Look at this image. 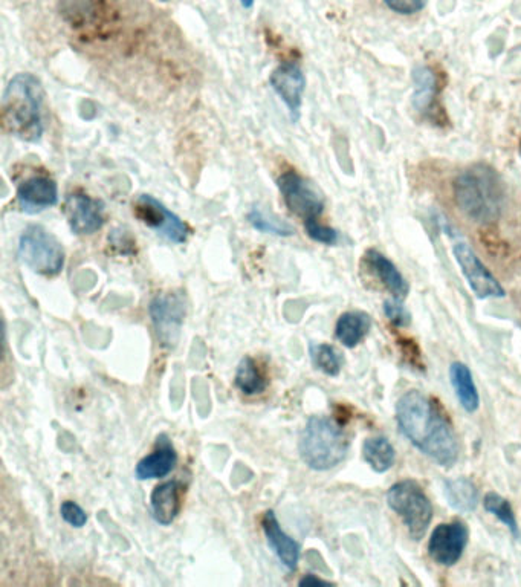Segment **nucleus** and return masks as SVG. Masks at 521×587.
Here are the masks:
<instances>
[{"mask_svg":"<svg viewBox=\"0 0 521 587\" xmlns=\"http://www.w3.org/2000/svg\"><path fill=\"white\" fill-rule=\"evenodd\" d=\"M161 2H167V0H161Z\"/></svg>","mask_w":521,"mask_h":587,"instance_id":"nucleus-35","label":"nucleus"},{"mask_svg":"<svg viewBox=\"0 0 521 587\" xmlns=\"http://www.w3.org/2000/svg\"><path fill=\"white\" fill-rule=\"evenodd\" d=\"M19 257L28 268L43 276H57L65 266L62 244L40 225H30L23 231L19 240Z\"/></svg>","mask_w":521,"mask_h":587,"instance_id":"nucleus-5","label":"nucleus"},{"mask_svg":"<svg viewBox=\"0 0 521 587\" xmlns=\"http://www.w3.org/2000/svg\"><path fill=\"white\" fill-rule=\"evenodd\" d=\"M390 10L399 14H415L424 10L427 0H384Z\"/></svg>","mask_w":521,"mask_h":587,"instance_id":"nucleus-31","label":"nucleus"},{"mask_svg":"<svg viewBox=\"0 0 521 587\" xmlns=\"http://www.w3.org/2000/svg\"><path fill=\"white\" fill-rule=\"evenodd\" d=\"M176 462H178V455H176L175 448L170 444L166 435H161L158 438V448L153 451L152 455L146 456L138 462L135 474L140 480L166 477L167 474L172 473Z\"/></svg>","mask_w":521,"mask_h":587,"instance_id":"nucleus-16","label":"nucleus"},{"mask_svg":"<svg viewBox=\"0 0 521 587\" xmlns=\"http://www.w3.org/2000/svg\"><path fill=\"white\" fill-rule=\"evenodd\" d=\"M329 581L321 580V578L314 577V575H306L303 580H300V586H329Z\"/></svg>","mask_w":521,"mask_h":587,"instance_id":"nucleus-32","label":"nucleus"},{"mask_svg":"<svg viewBox=\"0 0 521 587\" xmlns=\"http://www.w3.org/2000/svg\"><path fill=\"white\" fill-rule=\"evenodd\" d=\"M483 505H485L486 511L494 514L497 519L502 520V522L511 529V532L515 537L518 536L517 520H515L514 511H512L508 500L503 499L499 494L488 493L485 496V500H483Z\"/></svg>","mask_w":521,"mask_h":587,"instance_id":"nucleus-27","label":"nucleus"},{"mask_svg":"<svg viewBox=\"0 0 521 587\" xmlns=\"http://www.w3.org/2000/svg\"><path fill=\"white\" fill-rule=\"evenodd\" d=\"M136 218L156 233L166 237L175 244H184L190 234V228L176 216L166 205L153 198L152 195H140L133 204Z\"/></svg>","mask_w":521,"mask_h":587,"instance_id":"nucleus-7","label":"nucleus"},{"mask_svg":"<svg viewBox=\"0 0 521 587\" xmlns=\"http://www.w3.org/2000/svg\"><path fill=\"white\" fill-rule=\"evenodd\" d=\"M305 230L308 236L315 242H320L324 245H335L338 242V231L334 228L327 227L321 224L318 219H311L305 222Z\"/></svg>","mask_w":521,"mask_h":587,"instance_id":"nucleus-28","label":"nucleus"},{"mask_svg":"<svg viewBox=\"0 0 521 587\" xmlns=\"http://www.w3.org/2000/svg\"><path fill=\"white\" fill-rule=\"evenodd\" d=\"M445 496L448 503L459 513H471L479 503V491L471 480L465 477L448 480L445 484Z\"/></svg>","mask_w":521,"mask_h":587,"instance_id":"nucleus-21","label":"nucleus"},{"mask_svg":"<svg viewBox=\"0 0 521 587\" xmlns=\"http://www.w3.org/2000/svg\"><path fill=\"white\" fill-rule=\"evenodd\" d=\"M451 384L456 390L457 398L466 412H476L479 409L480 398L476 384L473 381L470 369L462 363H454L450 369Z\"/></svg>","mask_w":521,"mask_h":587,"instance_id":"nucleus-20","label":"nucleus"},{"mask_svg":"<svg viewBox=\"0 0 521 587\" xmlns=\"http://www.w3.org/2000/svg\"><path fill=\"white\" fill-rule=\"evenodd\" d=\"M370 328L372 318L369 314L361 311L346 312L338 318L335 335L346 348H355L369 334Z\"/></svg>","mask_w":521,"mask_h":587,"instance_id":"nucleus-19","label":"nucleus"},{"mask_svg":"<svg viewBox=\"0 0 521 587\" xmlns=\"http://www.w3.org/2000/svg\"><path fill=\"white\" fill-rule=\"evenodd\" d=\"M387 503L401 517L410 536L421 540L433 519V506L415 480H402L387 493Z\"/></svg>","mask_w":521,"mask_h":587,"instance_id":"nucleus-6","label":"nucleus"},{"mask_svg":"<svg viewBox=\"0 0 521 587\" xmlns=\"http://www.w3.org/2000/svg\"><path fill=\"white\" fill-rule=\"evenodd\" d=\"M396 419L405 438L428 458L450 468L459 458L456 433L433 401L418 390L401 396Z\"/></svg>","mask_w":521,"mask_h":587,"instance_id":"nucleus-1","label":"nucleus"},{"mask_svg":"<svg viewBox=\"0 0 521 587\" xmlns=\"http://www.w3.org/2000/svg\"><path fill=\"white\" fill-rule=\"evenodd\" d=\"M272 89L289 109L292 121L300 117L301 103L306 89V77L297 63L286 62L277 66L269 77Z\"/></svg>","mask_w":521,"mask_h":587,"instance_id":"nucleus-12","label":"nucleus"},{"mask_svg":"<svg viewBox=\"0 0 521 587\" xmlns=\"http://www.w3.org/2000/svg\"><path fill=\"white\" fill-rule=\"evenodd\" d=\"M153 517L161 525L169 526L175 522L182 508V485L176 480L158 485L150 496Z\"/></svg>","mask_w":521,"mask_h":587,"instance_id":"nucleus-17","label":"nucleus"},{"mask_svg":"<svg viewBox=\"0 0 521 587\" xmlns=\"http://www.w3.org/2000/svg\"><path fill=\"white\" fill-rule=\"evenodd\" d=\"M298 450L312 470H331L346 459L349 438L331 418L312 416L301 433Z\"/></svg>","mask_w":521,"mask_h":587,"instance_id":"nucleus-4","label":"nucleus"},{"mask_svg":"<svg viewBox=\"0 0 521 587\" xmlns=\"http://www.w3.org/2000/svg\"><path fill=\"white\" fill-rule=\"evenodd\" d=\"M413 80H415L413 104L419 111H425L433 103L434 92H436V78H434L433 71L430 68L419 66L413 72Z\"/></svg>","mask_w":521,"mask_h":587,"instance_id":"nucleus-24","label":"nucleus"},{"mask_svg":"<svg viewBox=\"0 0 521 587\" xmlns=\"http://www.w3.org/2000/svg\"><path fill=\"white\" fill-rule=\"evenodd\" d=\"M311 357L317 369L329 377H337L344 363L343 355L331 344H315L311 348Z\"/></svg>","mask_w":521,"mask_h":587,"instance_id":"nucleus-25","label":"nucleus"},{"mask_svg":"<svg viewBox=\"0 0 521 587\" xmlns=\"http://www.w3.org/2000/svg\"><path fill=\"white\" fill-rule=\"evenodd\" d=\"M364 459L376 473H386L395 464L396 453L386 438H370L364 442Z\"/></svg>","mask_w":521,"mask_h":587,"instance_id":"nucleus-22","label":"nucleus"},{"mask_svg":"<svg viewBox=\"0 0 521 587\" xmlns=\"http://www.w3.org/2000/svg\"><path fill=\"white\" fill-rule=\"evenodd\" d=\"M234 383L245 395H257L266 389L265 375L260 370L259 364L251 357H245L240 361Z\"/></svg>","mask_w":521,"mask_h":587,"instance_id":"nucleus-23","label":"nucleus"},{"mask_svg":"<svg viewBox=\"0 0 521 587\" xmlns=\"http://www.w3.org/2000/svg\"><path fill=\"white\" fill-rule=\"evenodd\" d=\"M468 528L465 523H442L434 529L428 542V554L442 566H453L459 562L468 545Z\"/></svg>","mask_w":521,"mask_h":587,"instance_id":"nucleus-11","label":"nucleus"},{"mask_svg":"<svg viewBox=\"0 0 521 587\" xmlns=\"http://www.w3.org/2000/svg\"><path fill=\"white\" fill-rule=\"evenodd\" d=\"M518 153H520V156H521V146H520V149H518Z\"/></svg>","mask_w":521,"mask_h":587,"instance_id":"nucleus-34","label":"nucleus"},{"mask_svg":"<svg viewBox=\"0 0 521 587\" xmlns=\"http://www.w3.org/2000/svg\"><path fill=\"white\" fill-rule=\"evenodd\" d=\"M65 215L78 236L94 234L104 225V204L85 193H74L66 199Z\"/></svg>","mask_w":521,"mask_h":587,"instance_id":"nucleus-13","label":"nucleus"},{"mask_svg":"<svg viewBox=\"0 0 521 587\" xmlns=\"http://www.w3.org/2000/svg\"><path fill=\"white\" fill-rule=\"evenodd\" d=\"M262 525L269 546L276 552L282 565L288 571H295L300 560V545L283 531L274 511H266Z\"/></svg>","mask_w":521,"mask_h":587,"instance_id":"nucleus-15","label":"nucleus"},{"mask_svg":"<svg viewBox=\"0 0 521 587\" xmlns=\"http://www.w3.org/2000/svg\"><path fill=\"white\" fill-rule=\"evenodd\" d=\"M384 312L389 317L390 322L395 326H408L411 322L410 312L407 311L404 305H402L401 299L387 300L384 303Z\"/></svg>","mask_w":521,"mask_h":587,"instance_id":"nucleus-29","label":"nucleus"},{"mask_svg":"<svg viewBox=\"0 0 521 587\" xmlns=\"http://www.w3.org/2000/svg\"><path fill=\"white\" fill-rule=\"evenodd\" d=\"M240 4H242V7L251 8L254 5V0H240Z\"/></svg>","mask_w":521,"mask_h":587,"instance_id":"nucleus-33","label":"nucleus"},{"mask_svg":"<svg viewBox=\"0 0 521 587\" xmlns=\"http://www.w3.org/2000/svg\"><path fill=\"white\" fill-rule=\"evenodd\" d=\"M60 513H62L63 520L69 525L74 526V528H83L88 522V516H86L85 511L81 508L80 505H77L75 502H71V500H66L63 502L62 508H60Z\"/></svg>","mask_w":521,"mask_h":587,"instance_id":"nucleus-30","label":"nucleus"},{"mask_svg":"<svg viewBox=\"0 0 521 587\" xmlns=\"http://www.w3.org/2000/svg\"><path fill=\"white\" fill-rule=\"evenodd\" d=\"M364 260H366L369 270L375 274L376 279L392 292L393 297L404 300L408 296L410 286H408L407 280L402 277L398 268L386 256H382L379 251L369 250L364 256Z\"/></svg>","mask_w":521,"mask_h":587,"instance_id":"nucleus-18","label":"nucleus"},{"mask_svg":"<svg viewBox=\"0 0 521 587\" xmlns=\"http://www.w3.org/2000/svg\"><path fill=\"white\" fill-rule=\"evenodd\" d=\"M248 221L253 225L256 230L262 231L265 234H274V236L288 237L294 234L291 225L286 222L280 221L274 215H268L262 208H253L250 215H248Z\"/></svg>","mask_w":521,"mask_h":587,"instance_id":"nucleus-26","label":"nucleus"},{"mask_svg":"<svg viewBox=\"0 0 521 587\" xmlns=\"http://www.w3.org/2000/svg\"><path fill=\"white\" fill-rule=\"evenodd\" d=\"M42 83L33 74L14 75L2 98V126L11 137L37 143L43 135Z\"/></svg>","mask_w":521,"mask_h":587,"instance_id":"nucleus-2","label":"nucleus"},{"mask_svg":"<svg viewBox=\"0 0 521 587\" xmlns=\"http://www.w3.org/2000/svg\"><path fill=\"white\" fill-rule=\"evenodd\" d=\"M454 257L459 263L463 276L470 283L471 289L479 299H489V297L505 296V289L502 288L496 277L486 270V266L480 262L473 248L466 242H456L453 247Z\"/></svg>","mask_w":521,"mask_h":587,"instance_id":"nucleus-9","label":"nucleus"},{"mask_svg":"<svg viewBox=\"0 0 521 587\" xmlns=\"http://www.w3.org/2000/svg\"><path fill=\"white\" fill-rule=\"evenodd\" d=\"M279 189L286 207L303 221L318 219L323 213V196L311 182L297 172H285L279 178Z\"/></svg>","mask_w":521,"mask_h":587,"instance_id":"nucleus-8","label":"nucleus"},{"mask_svg":"<svg viewBox=\"0 0 521 587\" xmlns=\"http://www.w3.org/2000/svg\"><path fill=\"white\" fill-rule=\"evenodd\" d=\"M454 195L460 210L480 224L497 221L503 204V187L491 167L479 166L465 170L454 182Z\"/></svg>","mask_w":521,"mask_h":587,"instance_id":"nucleus-3","label":"nucleus"},{"mask_svg":"<svg viewBox=\"0 0 521 587\" xmlns=\"http://www.w3.org/2000/svg\"><path fill=\"white\" fill-rule=\"evenodd\" d=\"M150 315L162 346L173 348L184 322L185 303L178 294H161L150 303Z\"/></svg>","mask_w":521,"mask_h":587,"instance_id":"nucleus-10","label":"nucleus"},{"mask_svg":"<svg viewBox=\"0 0 521 587\" xmlns=\"http://www.w3.org/2000/svg\"><path fill=\"white\" fill-rule=\"evenodd\" d=\"M17 202L23 213L37 215L59 202V187L48 176H34L19 185Z\"/></svg>","mask_w":521,"mask_h":587,"instance_id":"nucleus-14","label":"nucleus"}]
</instances>
